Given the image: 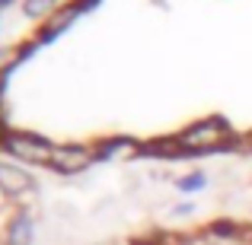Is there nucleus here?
Here are the masks:
<instances>
[{
    "mask_svg": "<svg viewBox=\"0 0 252 245\" xmlns=\"http://www.w3.org/2000/svg\"><path fill=\"white\" fill-rule=\"evenodd\" d=\"M179 143L189 153H211V150H220L227 143H233V131H230V124L223 118H208V121H198L189 131H182Z\"/></svg>",
    "mask_w": 252,
    "mask_h": 245,
    "instance_id": "nucleus-1",
    "label": "nucleus"
},
{
    "mask_svg": "<svg viewBox=\"0 0 252 245\" xmlns=\"http://www.w3.org/2000/svg\"><path fill=\"white\" fill-rule=\"evenodd\" d=\"M6 153L19 156V160L26 163H38V165H48L51 163V153H55V147H51L45 137H35V134H10L3 143Z\"/></svg>",
    "mask_w": 252,
    "mask_h": 245,
    "instance_id": "nucleus-2",
    "label": "nucleus"
},
{
    "mask_svg": "<svg viewBox=\"0 0 252 245\" xmlns=\"http://www.w3.org/2000/svg\"><path fill=\"white\" fill-rule=\"evenodd\" d=\"M93 160H96V150H90V147H55L48 169L74 175V172H83Z\"/></svg>",
    "mask_w": 252,
    "mask_h": 245,
    "instance_id": "nucleus-3",
    "label": "nucleus"
},
{
    "mask_svg": "<svg viewBox=\"0 0 252 245\" xmlns=\"http://www.w3.org/2000/svg\"><path fill=\"white\" fill-rule=\"evenodd\" d=\"M0 188L6 194H26L32 191V175H26L16 165H0Z\"/></svg>",
    "mask_w": 252,
    "mask_h": 245,
    "instance_id": "nucleus-4",
    "label": "nucleus"
},
{
    "mask_svg": "<svg viewBox=\"0 0 252 245\" xmlns=\"http://www.w3.org/2000/svg\"><path fill=\"white\" fill-rule=\"evenodd\" d=\"M77 16H80V13H77L74 6H64V10H61V13H55V16H51V23H48V26L42 29V35H38V42H51V38H58V35H61V32L67 29L70 23H74Z\"/></svg>",
    "mask_w": 252,
    "mask_h": 245,
    "instance_id": "nucleus-5",
    "label": "nucleus"
},
{
    "mask_svg": "<svg viewBox=\"0 0 252 245\" xmlns=\"http://www.w3.org/2000/svg\"><path fill=\"white\" fill-rule=\"evenodd\" d=\"M32 242V217L19 214L6 226V245H29Z\"/></svg>",
    "mask_w": 252,
    "mask_h": 245,
    "instance_id": "nucleus-6",
    "label": "nucleus"
},
{
    "mask_svg": "<svg viewBox=\"0 0 252 245\" xmlns=\"http://www.w3.org/2000/svg\"><path fill=\"white\" fill-rule=\"evenodd\" d=\"M55 6H58V0H26L23 10H26V16H45Z\"/></svg>",
    "mask_w": 252,
    "mask_h": 245,
    "instance_id": "nucleus-7",
    "label": "nucleus"
},
{
    "mask_svg": "<svg viewBox=\"0 0 252 245\" xmlns=\"http://www.w3.org/2000/svg\"><path fill=\"white\" fill-rule=\"evenodd\" d=\"M211 233H214V236H240V226L230 223V220H217L214 226H211Z\"/></svg>",
    "mask_w": 252,
    "mask_h": 245,
    "instance_id": "nucleus-8",
    "label": "nucleus"
},
{
    "mask_svg": "<svg viewBox=\"0 0 252 245\" xmlns=\"http://www.w3.org/2000/svg\"><path fill=\"white\" fill-rule=\"evenodd\" d=\"M204 185V175H191V178H182V182H179V188L182 191H191V188H201Z\"/></svg>",
    "mask_w": 252,
    "mask_h": 245,
    "instance_id": "nucleus-9",
    "label": "nucleus"
},
{
    "mask_svg": "<svg viewBox=\"0 0 252 245\" xmlns=\"http://www.w3.org/2000/svg\"><path fill=\"white\" fill-rule=\"evenodd\" d=\"M96 3H99V0H74V3H70V6H74L77 13H86V10H93V6H96Z\"/></svg>",
    "mask_w": 252,
    "mask_h": 245,
    "instance_id": "nucleus-10",
    "label": "nucleus"
},
{
    "mask_svg": "<svg viewBox=\"0 0 252 245\" xmlns=\"http://www.w3.org/2000/svg\"><path fill=\"white\" fill-rule=\"evenodd\" d=\"M6 137H10V131H6V124H3V118H0V147L6 143Z\"/></svg>",
    "mask_w": 252,
    "mask_h": 245,
    "instance_id": "nucleus-11",
    "label": "nucleus"
},
{
    "mask_svg": "<svg viewBox=\"0 0 252 245\" xmlns=\"http://www.w3.org/2000/svg\"><path fill=\"white\" fill-rule=\"evenodd\" d=\"M6 3H13V0H0V6H6Z\"/></svg>",
    "mask_w": 252,
    "mask_h": 245,
    "instance_id": "nucleus-12",
    "label": "nucleus"
}]
</instances>
